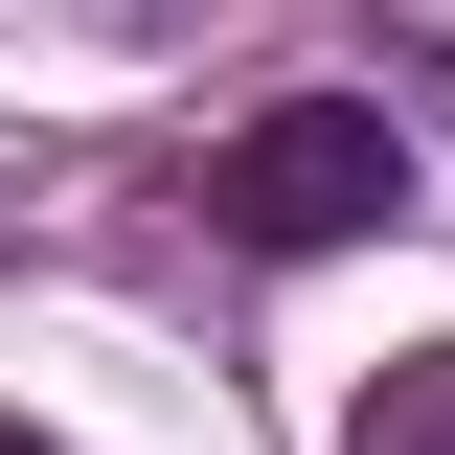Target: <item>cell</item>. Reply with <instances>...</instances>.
I'll list each match as a JSON object with an SVG mask.
<instances>
[{"label": "cell", "instance_id": "obj_1", "mask_svg": "<svg viewBox=\"0 0 455 455\" xmlns=\"http://www.w3.org/2000/svg\"><path fill=\"white\" fill-rule=\"evenodd\" d=\"M205 228L228 251H364V228H410V137L364 92H296L251 137H205Z\"/></svg>", "mask_w": 455, "mask_h": 455}, {"label": "cell", "instance_id": "obj_2", "mask_svg": "<svg viewBox=\"0 0 455 455\" xmlns=\"http://www.w3.org/2000/svg\"><path fill=\"white\" fill-rule=\"evenodd\" d=\"M341 455H455V341H410L387 387H364V433H341Z\"/></svg>", "mask_w": 455, "mask_h": 455}, {"label": "cell", "instance_id": "obj_3", "mask_svg": "<svg viewBox=\"0 0 455 455\" xmlns=\"http://www.w3.org/2000/svg\"><path fill=\"white\" fill-rule=\"evenodd\" d=\"M0 455H68V433H23V410H0Z\"/></svg>", "mask_w": 455, "mask_h": 455}]
</instances>
